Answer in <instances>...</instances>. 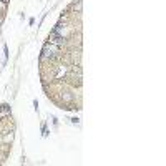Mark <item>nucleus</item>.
<instances>
[{"instance_id": "obj_1", "label": "nucleus", "mask_w": 166, "mask_h": 166, "mask_svg": "<svg viewBox=\"0 0 166 166\" xmlns=\"http://www.w3.org/2000/svg\"><path fill=\"white\" fill-rule=\"evenodd\" d=\"M58 57V46L53 45V43H46L45 46H43V52H42V58H57Z\"/></svg>"}]
</instances>
